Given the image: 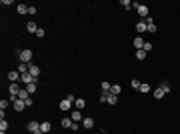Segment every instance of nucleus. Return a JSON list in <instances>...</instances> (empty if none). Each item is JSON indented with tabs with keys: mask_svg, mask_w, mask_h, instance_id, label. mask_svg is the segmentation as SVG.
<instances>
[{
	"mask_svg": "<svg viewBox=\"0 0 180 134\" xmlns=\"http://www.w3.org/2000/svg\"><path fill=\"white\" fill-rule=\"evenodd\" d=\"M28 8H30V6H26V4H18V6H16L18 14H28Z\"/></svg>",
	"mask_w": 180,
	"mask_h": 134,
	"instance_id": "412c9836",
	"label": "nucleus"
},
{
	"mask_svg": "<svg viewBox=\"0 0 180 134\" xmlns=\"http://www.w3.org/2000/svg\"><path fill=\"white\" fill-rule=\"evenodd\" d=\"M146 24H148V32H156V30H158V28H156V24H154V20H152L150 16L146 18Z\"/></svg>",
	"mask_w": 180,
	"mask_h": 134,
	"instance_id": "4468645a",
	"label": "nucleus"
},
{
	"mask_svg": "<svg viewBox=\"0 0 180 134\" xmlns=\"http://www.w3.org/2000/svg\"><path fill=\"white\" fill-rule=\"evenodd\" d=\"M100 88H102V92H104V94H106V92H110V88H112V84H110V82H106V80H104V82H100Z\"/></svg>",
	"mask_w": 180,
	"mask_h": 134,
	"instance_id": "aec40b11",
	"label": "nucleus"
},
{
	"mask_svg": "<svg viewBox=\"0 0 180 134\" xmlns=\"http://www.w3.org/2000/svg\"><path fill=\"white\" fill-rule=\"evenodd\" d=\"M120 86H118V84H112V88H110V94H114V96H118V94H120Z\"/></svg>",
	"mask_w": 180,
	"mask_h": 134,
	"instance_id": "b1692460",
	"label": "nucleus"
},
{
	"mask_svg": "<svg viewBox=\"0 0 180 134\" xmlns=\"http://www.w3.org/2000/svg\"><path fill=\"white\" fill-rule=\"evenodd\" d=\"M18 98H20V100H28V98H30V92H28V90L26 88H20V92H18Z\"/></svg>",
	"mask_w": 180,
	"mask_h": 134,
	"instance_id": "9b49d317",
	"label": "nucleus"
},
{
	"mask_svg": "<svg viewBox=\"0 0 180 134\" xmlns=\"http://www.w3.org/2000/svg\"><path fill=\"white\" fill-rule=\"evenodd\" d=\"M134 48H136V50H142V48H144V40H142L140 36L134 38Z\"/></svg>",
	"mask_w": 180,
	"mask_h": 134,
	"instance_id": "dca6fc26",
	"label": "nucleus"
},
{
	"mask_svg": "<svg viewBox=\"0 0 180 134\" xmlns=\"http://www.w3.org/2000/svg\"><path fill=\"white\" fill-rule=\"evenodd\" d=\"M74 106H76V110H84V106H86V102H84V98H76V102H74Z\"/></svg>",
	"mask_w": 180,
	"mask_h": 134,
	"instance_id": "f3484780",
	"label": "nucleus"
},
{
	"mask_svg": "<svg viewBox=\"0 0 180 134\" xmlns=\"http://www.w3.org/2000/svg\"><path fill=\"white\" fill-rule=\"evenodd\" d=\"M18 78H20V72H18V70H10V72H8V80H10V82H18Z\"/></svg>",
	"mask_w": 180,
	"mask_h": 134,
	"instance_id": "1a4fd4ad",
	"label": "nucleus"
},
{
	"mask_svg": "<svg viewBox=\"0 0 180 134\" xmlns=\"http://www.w3.org/2000/svg\"><path fill=\"white\" fill-rule=\"evenodd\" d=\"M116 102H118V96H114V94H110V92H108V98H106V104H116Z\"/></svg>",
	"mask_w": 180,
	"mask_h": 134,
	"instance_id": "5701e85b",
	"label": "nucleus"
},
{
	"mask_svg": "<svg viewBox=\"0 0 180 134\" xmlns=\"http://www.w3.org/2000/svg\"><path fill=\"white\" fill-rule=\"evenodd\" d=\"M12 106H14V110H16V112H22L24 108H26V102L18 98V100H14V102H12Z\"/></svg>",
	"mask_w": 180,
	"mask_h": 134,
	"instance_id": "39448f33",
	"label": "nucleus"
},
{
	"mask_svg": "<svg viewBox=\"0 0 180 134\" xmlns=\"http://www.w3.org/2000/svg\"><path fill=\"white\" fill-rule=\"evenodd\" d=\"M140 84H142V82H140L138 78H132V82H130V86H132V88H136V90L140 88Z\"/></svg>",
	"mask_w": 180,
	"mask_h": 134,
	"instance_id": "bb28decb",
	"label": "nucleus"
},
{
	"mask_svg": "<svg viewBox=\"0 0 180 134\" xmlns=\"http://www.w3.org/2000/svg\"><path fill=\"white\" fill-rule=\"evenodd\" d=\"M72 124H74L72 118H62V120H60V126H62V128H72Z\"/></svg>",
	"mask_w": 180,
	"mask_h": 134,
	"instance_id": "ddd939ff",
	"label": "nucleus"
},
{
	"mask_svg": "<svg viewBox=\"0 0 180 134\" xmlns=\"http://www.w3.org/2000/svg\"><path fill=\"white\" fill-rule=\"evenodd\" d=\"M8 126H10L8 120H6V118H2V120H0V132H6V130H8Z\"/></svg>",
	"mask_w": 180,
	"mask_h": 134,
	"instance_id": "4be33fe9",
	"label": "nucleus"
},
{
	"mask_svg": "<svg viewBox=\"0 0 180 134\" xmlns=\"http://www.w3.org/2000/svg\"><path fill=\"white\" fill-rule=\"evenodd\" d=\"M132 8H136V12L146 20L148 18V6H144V4H140V2H132Z\"/></svg>",
	"mask_w": 180,
	"mask_h": 134,
	"instance_id": "f257e3e1",
	"label": "nucleus"
},
{
	"mask_svg": "<svg viewBox=\"0 0 180 134\" xmlns=\"http://www.w3.org/2000/svg\"><path fill=\"white\" fill-rule=\"evenodd\" d=\"M18 72H20V74H26V72H28V64L20 62V66H18Z\"/></svg>",
	"mask_w": 180,
	"mask_h": 134,
	"instance_id": "a878e982",
	"label": "nucleus"
},
{
	"mask_svg": "<svg viewBox=\"0 0 180 134\" xmlns=\"http://www.w3.org/2000/svg\"><path fill=\"white\" fill-rule=\"evenodd\" d=\"M140 92H150V86H148V84H144V82H142V84H140Z\"/></svg>",
	"mask_w": 180,
	"mask_h": 134,
	"instance_id": "c756f323",
	"label": "nucleus"
},
{
	"mask_svg": "<svg viewBox=\"0 0 180 134\" xmlns=\"http://www.w3.org/2000/svg\"><path fill=\"white\" fill-rule=\"evenodd\" d=\"M28 14L34 16V14H36V6H30V8H28Z\"/></svg>",
	"mask_w": 180,
	"mask_h": 134,
	"instance_id": "f704fd0d",
	"label": "nucleus"
},
{
	"mask_svg": "<svg viewBox=\"0 0 180 134\" xmlns=\"http://www.w3.org/2000/svg\"><path fill=\"white\" fill-rule=\"evenodd\" d=\"M134 28H136V32H138V34L146 32V30H148V24H146V20H140V22H136V26H134Z\"/></svg>",
	"mask_w": 180,
	"mask_h": 134,
	"instance_id": "20e7f679",
	"label": "nucleus"
},
{
	"mask_svg": "<svg viewBox=\"0 0 180 134\" xmlns=\"http://www.w3.org/2000/svg\"><path fill=\"white\" fill-rule=\"evenodd\" d=\"M142 50H144V52H150V50H152V44H150V42H144V48H142Z\"/></svg>",
	"mask_w": 180,
	"mask_h": 134,
	"instance_id": "72a5a7b5",
	"label": "nucleus"
},
{
	"mask_svg": "<svg viewBox=\"0 0 180 134\" xmlns=\"http://www.w3.org/2000/svg\"><path fill=\"white\" fill-rule=\"evenodd\" d=\"M8 104H10L8 100H0V110H6V108H8Z\"/></svg>",
	"mask_w": 180,
	"mask_h": 134,
	"instance_id": "7c9ffc66",
	"label": "nucleus"
},
{
	"mask_svg": "<svg viewBox=\"0 0 180 134\" xmlns=\"http://www.w3.org/2000/svg\"><path fill=\"white\" fill-rule=\"evenodd\" d=\"M36 84H38V82H34V84H28V86H26V90L30 92V96H32L34 92H36Z\"/></svg>",
	"mask_w": 180,
	"mask_h": 134,
	"instance_id": "cd10ccee",
	"label": "nucleus"
},
{
	"mask_svg": "<svg viewBox=\"0 0 180 134\" xmlns=\"http://www.w3.org/2000/svg\"><path fill=\"white\" fill-rule=\"evenodd\" d=\"M72 104H74V102H70V100H68V98H64V100H62V102H60V104H58V108H60V110H64V112H66V110H70V108H72Z\"/></svg>",
	"mask_w": 180,
	"mask_h": 134,
	"instance_id": "423d86ee",
	"label": "nucleus"
},
{
	"mask_svg": "<svg viewBox=\"0 0 180 134\" xmlns=\"http://www.w3.org/2000/svg\"><path fill=\"white\" fill-rule=\"evenodd\" d=\"M14 0H2V6H10Z\"/></svg>",
	"mask_w": 180,
	"mask_h": 134,
	"instance_id": "c9c22d12",
	"label": "nucleus"
},
{
	"mask_svg": "<svg viewBox=\"0 0 180 134\" xmlns=\"http://www.w3.org/2000/svg\"><path fill=\"white\" fill-rule=\"evenodd\" d=\"M122 6L126 8V10H130L132 8V4H130V0H122Z\"/></svg>",
	"mask_w": 180,
	"mask_h": 134,
	"instance_id": "2f4dec72",
	"label": "nucleus"
},
{
	"mask_svg": "<svg viewBox=\"0 0 180 134\" xmlns=\"http://www.w3.org/2000/svg\"><path fill=\"white\" fill-rule=\"evenodd\" d=\"M152 94H154V98H156V100H162V98H164V90L160 88V86H158V88L154 90Z\"/></svg>",
	"mask_w": 180,
	"mask_h": 134,
	"instance_id": "2eb2a0df",
	"label": "nucleus"
},
{
	"mask_svg": "<svg viewBox=\"0 0 180 134\" xmlns=\"http://www.w3.org/2000/svg\"><path fill=\"white\" fill-rule=\"evenodd\" d=\"M70 118H72L74 122H80V120H84V118H82V110H74L72 114H70Z\"/></svg>",
	"mask_w": 180,
	"mask_h": 134,
	"instance_id": "f8f14e48",
	"label": "nucleus"
},
{
	"mask_svg": "<svg viewBox=\"0 0 180 134\" xmlns=\"http://www.w3.org/2000/svg\"><path fill=\"white\" fill-rule=\"evenodd\" d=\"M40 130H42L44 134H48L50 130H52V124L48 122V120H44V122H40Z\"/></svg>",
	"mask_w": 180,
	"mask_h": 134,
	"instance_id": "9d476101",
	"label": "nucleus"
},
{
	"mask_svg": "<svg viewBox=\"0 0 180 134\" xmlns=\"http://www.w3.org/2000/svg\"><path fill=\"white\" fill-rule=\"evenodd\" d=\"M44 28H38V30H36V36H38V38H44Z\"/></svg>",
	"mask_w": 180,
	"mask_h": 134,
	"instance_id": "473e14b6",
	"label": "nucleus"
},
{
	"mask_svg": "<svg viewBox=\"0 0 180 134\" xmlns=\"http://www.w3.org/2000/svg\"><path fill=\"white\" fill-rule=\"evenodd\" d=\"M8 90H10V94H14V96H18V92H20V84H18V82H10V86H8Z\"/></svg>",
	"mask_w": 180,
	"mask_h": 134,
	"instance_id": "0eeeda50",
	"label": "nucleus"
},
{
	"mask_svg": "<svg viewBox=\"0 0 180 134\" xmlns=\"http://www.w3.org/2000/svg\"><path fill=\"white\" fill-rule=\"evenodd\" d=\"M134 54H136V58H138V60H144V58H146V54H148V52H144V50H136Z\"/></svg>",
	"mask_w": 180,
	"mask_h": 134,
	"instance_id": "393cba45",
	"label": "nucleus"
},
{
	"mask_svg": "<svg viewBox=\"0 0 180 134\" xmlns=\"http://www.w3.org/2000/svg\"><path fill=\"white\" fill-rule=\"evenodd\" d=\"M28 72L32 74L34 78H38V74H40V68L36 66V64H28Z\"/></svg>",
	"mask_w": 180,
	"mask_h": 134,
	"instance_id": "6e6552de",
	"label": "nucleus"
},
{
	"mask_svg": "<svg viewBox=\"0 0 180 134\" xmlns=\"http://www.w3.org/2000/svg\"><path fill=\"white\" fill-rule=\"evenodd\" d=\"M160 88L164 90V94H168V92H170V84H168V82H162V84H160Z\"/></svg>",
	"mask_w": 180,
	"mask_h": 134,
	"instance_id": "c85d7f7f",
	"label": "nucleus"
},
{
	"mask_svg": "<svg viewBox=\"0 0 180 134\" xmlns=\"http://www.w3.org/2000/svg\"><path fill=\"white\" fill-rule=\"evenodd\" d=\"M26 130H28V132H32V134L40 132V122H36V120H30V122L26 124Z\"/></svg>",
	"mask_w": 180,
	"mask_h": 134,
	"instance_id": "7ed1b4c3",
	"label": "nucleus"
},
{
	"mask_svg": "<svg viewBox=\"0 0 180 134\" xmlns=\"http://www.w3.org/2000/svg\"><path fill=\"white\" fill-rule=\"evenodd\" d=\"M26 30H28V32H32V34H36V30H38V26H36V22H28L26 24Z\"/></svg>",
	"mask_w": 180,
	"mask_h": 134,
	"instance_id": "6ab92c4d",
	"label": "nucleus"
},
{
	"mask_svg": "<svg viewBox=\"0 0 180 134\" xmlns=\"http://www.w3.org/2000/svg\"><path fill=\"white\" fill-rule=\"evenodd\" d=\"M82 124H84V128H86V130L94 128V120H92V118H84V120H82Z\"/></svg>",
	"mask_w": 180,
	"mask_h": 134,
	"instance_id": "a211bd4d",
	"label": "nucleus"
},
{
	"mask_svg": "<svg viewBox=\"0 0 180 134\" xmlns=\"http://www.w3.org/2000/svg\"><path fill=\"white\" fill-rule=\"evenodd\" d=\"M18 60L24 62V64H28V62L32 60V50H28V48H26V50H20V52H18Z\"/></svg>",
	"mask_w": 180,
	"mask_h": 134,
	"instance_id": "f03ea898",
	"label": "nucleus"
}]
</instances>
